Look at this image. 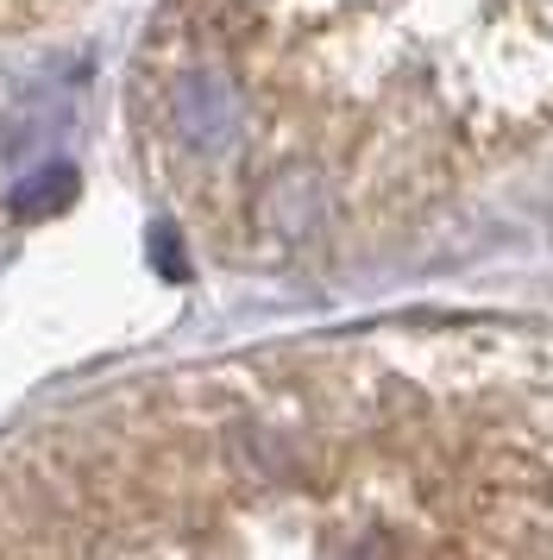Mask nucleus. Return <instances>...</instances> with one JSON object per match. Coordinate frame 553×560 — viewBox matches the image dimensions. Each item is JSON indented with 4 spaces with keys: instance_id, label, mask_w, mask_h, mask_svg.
Listing matches in <instances>:
<instances>
[{
    "instance_id": "f257e3e1",
    "label": "nucleus",
    "mask_w": 553,
    "mask_h": 560,
    "mask_svg": "<svg viewBox=\"0 0 553 560\" xmlns=\"http://www.w3.org/2000/svg\"><path fill=\"white\" fill-rule=\"evenodd\" d=\"M50 7H57V0H0V26H32Z\"/></svg>"
}]
</instances>
